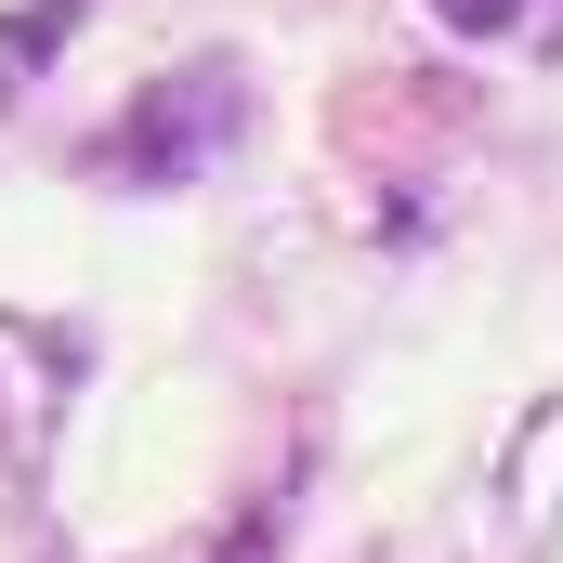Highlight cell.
Returning <instances> with one entry per match:
<instances>
[{"mask_svg": "<svg viewBox=\"0 0 563 563\" xmlns=\"http://www.w3.org/2000/svg\"><path fill=\"white\" fill-rule=\"evenodd\" d=\"M66 394H79V341H53V328H0V511L40 498Z\"/></svg>", "mask_w": 563, "mask_h": 563, "instance_id": "obj_2", "label": "cell"}, {"mask_svg": "<svg viewBox=\"0 0 563 563\" xmlns=\"http://www.w3.org/2000/svg\"><path fill=\"white\" fill-rule=\"evenodd\" d=\"M236 132H250V66L236 53H184L170 79L132 92V119H119V144L92 170L106 184H197V170L236 157Z\"/></svg>", "mask_w": 563, "mask_h": 563, "instance_id": "obj_1", "label": "cell"}, {"mask_svg": "<svg viewBox=\"0 0 563 563\" xmlns=\"http://www.w3.org/2000/svg\"><path fill=\"white\" fill-rule=\"evenodd\" d=\"M432 13H445V26H472V40H498V26H511L525 0H432Z\"/></svg>", "mask_w": 563, "mask_h": 563, "instance_id": "obj_3", "label": "cell"}]
</instances>
